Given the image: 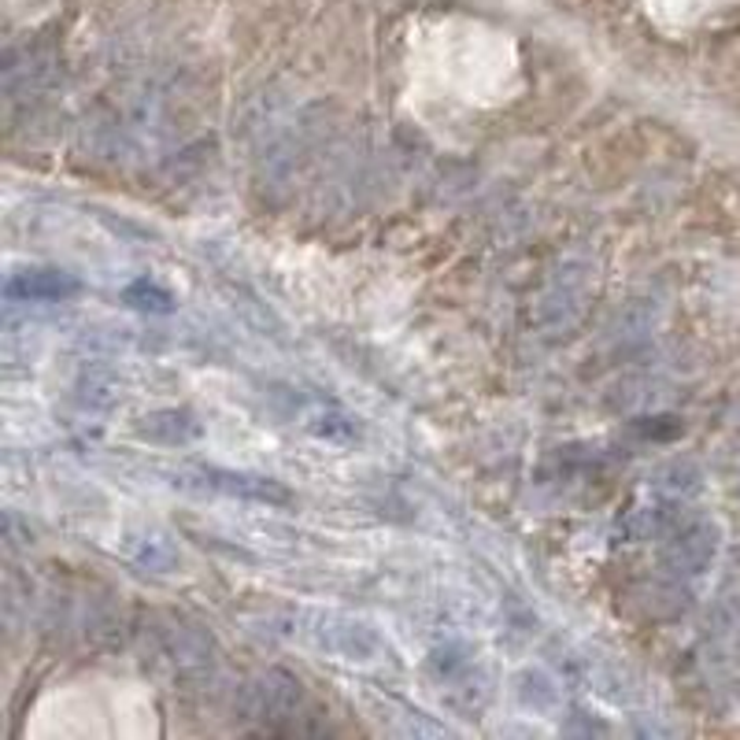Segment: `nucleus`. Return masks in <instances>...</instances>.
<instances>
[{
  "label": "nucleus",
  "mask_w": 740,
  "mask_h": 740,
  "mask_svg": "<svg viewBox=\"0 0 740 740\" xmlns=\"http://www.w3.org/2000/svg\"><path fill=\"white\" fill-rule=\"evenodd\" d=\"M8 293L19 300H63L78 293V282L68 275H56V270H26L8 286Z\"/></svg>",
  "instance_id": "1"
}]
</instances>
